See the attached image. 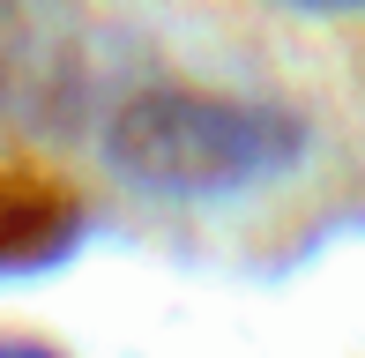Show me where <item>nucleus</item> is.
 Instances as JSON below:
<instances>
[{
	"instance_id": "f257e3e1",
	"label": "nucleus",
	"mask_w": 365,
	"mask_h": 358,
	"mask_svg": "<svg viewBox=\"0 0 365 358\" xmlns=\"http://www.w3.org/2000/svg\"><path fill=\"white\" fill-rule=\"evenodd\" d=\"M298 150L306 127L284 105L209 83H142L105 120V157L149 194H239Z\"/></svg>"
},
{
	"instance_id": "f03ea898",
	"label": "nucleus",
	"mask_w": 365,
	"mask_h": 358,
	"mask_svg": "<svg viewBox=\"0 0 365 358\" xmlns=\"http://www.w3.org/2000/svg\"><path fill=\"white\" fill-rule=\"evenodd\" d=\"M68 239H75V194L53 172L0 157V269L53 262Z\"/></svg>"
},
{
	"instance_id": "7ed1b4c3",
	"label": "nucleus",
	"mask_w": 365,
	"mask_h": 358,
	"mask_svg": "<svg viewBox=\"0 0 365 358\" xmlns=\"http://www.w3.org/2000/svg\"><path fill=\"white\" fill-rule=\"evenodd\" d=\"M291 8H365V0H291Z\"/></svg>"
},
{
	"instance_id": "20e7f679",
	"label": "nucleus",
	"mask_w": 365,
	"mask_h": 358,
	"mask_svg": "<svg viewBox=\"0 0 365 358\" xmlns=\"http://www.w3.org/2000/svg\"><path fill=\"white\" fill-rule=\"evenodd\" d=\"M0 358H45V351H0Z\"/></svg>"
}]
</instances>
